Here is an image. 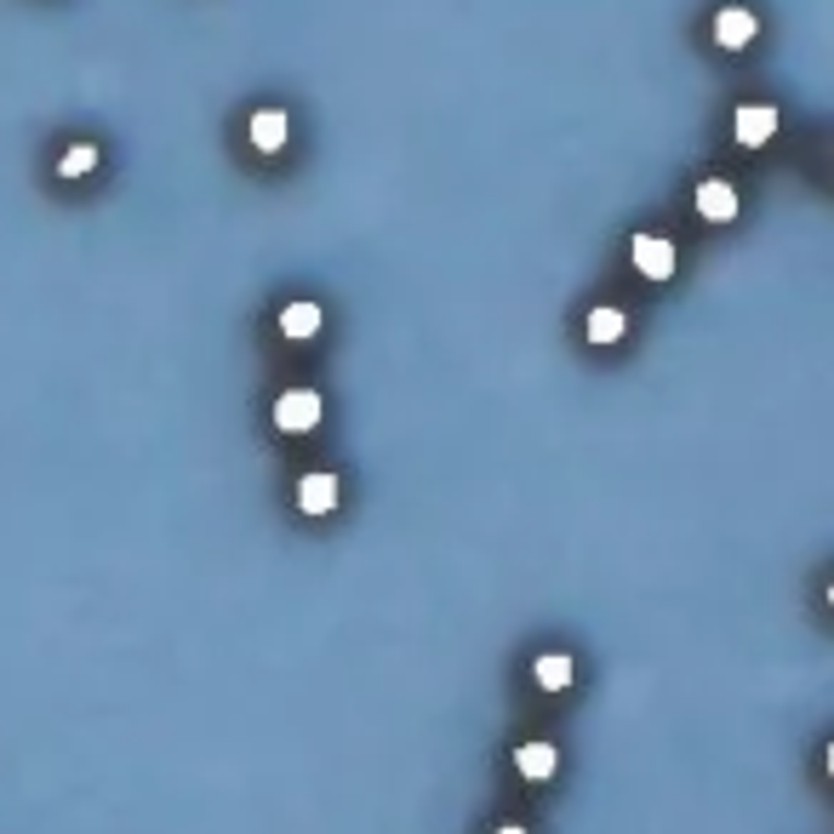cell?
I'll return each mask as SVG.
<instances>
[{
  "mask_svg": "<svg viewBox=\"0 0 834 834\" xmlns=\"http://www.w3.org/2000/svg\"><path fill=\"white\" fill-rule=\"evenodd\" d=\"M246 132H251V149H258V155H281V149H286V132H292V120H286V109H258Z\"/></svg>",
  "mask_w": 834,
  "mask_h": 834,
  "instance_id": "obj_6",
  "label": "cell"
},
{
  "mask_svg": "<svg viewBox=\"0 0 834 834\" xmlns=\"http://www.w3.org/2000/svg\"><path fill=\"white\" fill-rule=\"evenodd\" d=\"M297 509L303 515H332L338 509V474H326V469L303 474L297 480Z\"/></svg>",
  "mask_w": 834,
  "mask_h": 834,
  "instance_id": "obj_4",
  "label": "cell"
},
{
  "mask_svg": "<svg viewBox=\"0 0 834 834\" xmlns=\"http://www.w3.org/2000/svg\"><path fill=\"white\" fill-rule=\"evenodd\" d=\"M629 258H635V269L646 274V281H669L674 274V240H663V235H635L629 240Z\"/></svg>",
  "mask_w": 834,
  "mask_h": 834,
  "instance_id": "obj_2",
  "label": "cell"
},
{
  "mask_svg": "<svg viewBox=\"0 0 834 834\" xmlns=\"http://www.w3.org/2000/svg\"><path fill=\"white\" fill-rule=\"evenodd\" d=\"M829 606H834V584H829Z\"/></svg>",
  "mask_w": 834,
  "mask_h": 834,
  "instance_id": "obj_15",
  "label": "cell"
},
{
  "mask_svg": "<svg viewBox=\"0 0 834 834\" xmlns=\"http://www.w3.org/2000/svg\"><path fill=\"white\" fill-rule=\"evenodd\" d=\"M554 766H561V749L543 743V738H532V743H520V749H515V772H520L526 783H549Z\"/></svg>",
  "mask_w": 834,
  "mask_h": 834,
  "instance_id": "obj_8",
  "label": "cell"
},
{
  "mask_svg": "<svg viewBox=\"0 0 834 834\" xmlns=\"http://www.w3.org/2000/svg\"><path fill=\"white\" fill-rule=\"evenodd\" d=\"M572 674H577V669H572V657H566V651H543L538 663H532V680H538L543 692H566V686H572Z\"/></svg>",
  "mask_w": 834,
  "mask_h": 834,
  "instance_id": "obj_10",
  "label": "cell"
},
{
  "mask_svg": "<svg viewBox=\"0 0 834 834\" xmlns=\"http://www.w3.org/2000/svg\"><path fill=\"white\" fill-rule=\"evenodd\" d=\"M320 326H326L320 303H286V309H281V332H286L292 343H309Z\"/></svg>",
  "mask_w": 834,
  "mask_h": 834,
  "instance_id": "obj_9",
  "label": "cell"
},
{
  "mask_svg": "<svg viewBox=\"0 0 834 834\" xmlns=\"http://www.w3.org/2000/svg\"><path fill=\"white\" fill-rule=\"evenodd\" d=\"M829 772H834V743H829Z\"/></svg>",
  "mask_w": 834,
  "mask_h": 834,
  "instance_id": "obj_14",
  "label": "cell"
},
{
  "mask_svg": "<svg viewBox=\"0 0 834 834\" xmlns=\"http://www.w3.org/2000/svg\"><path fill=\"white\" fill-rule=\"evenodd\" d=\"M492 834H526L520 823H503V829H492Z\"/></svg>",
  "mask_w": 834,
  "mask_h": 834,
  "instance_id": "obj_13",
  "label": "cell"
},
{
  "mask_svg": "<svg viewBox=\"0 0 834 834\" xmlns=\"http://www.w3.org/2000/svg\"><path fill=\"white\" fill-rule=\"evenodd\" d=\"M731 138H738L743 149H761L777 138V109L772 104H743L738 115H731Z\"/></svg>",
  "mask_w": 834,
  "mask_h": 834,
  "instance_id": "obj_3",
  "label": "cell"
},
{
  "mask_svg": "<svg viewBox=\"0 0 834 834\" xmlns=\"http://www.w3.org/2000/svg\"><path fill=\"white\" fill-rule=\"evenodd\" d=\"M754 35H761V17H754L749 7H726V12L715 17V40L726 46V52H743Z\"/></svg>",
  "mask_w": 834,
  "mask_h": 834,
  "instance_id": "obj_5",
  "label": "cell"
},
{
  "mask_svg": "<svg viewBox=\"0 0 834 834\" xmlns=\"http://www.w3.org/2000/svg\"><path fill=\"white\" fill-rule=\"evenodd\" d=\"M92 166H97V143H69V149H63V161H58L63 178H86Z\"/></svg>",
  "mask_w": 834,
  "mask_h": 834,
  "instance_id": "obj_12",
  "label": "cell"
},
{
  "mask_svg": "<svg viewBox=\"0 0 834 834\" xmlns=\"http://www.w3.org/2000/svg\"><path fill=\"white\" fill-rule=\"evenodd\" d=\"M697 218L731 223V218H738V189H731L726 178H703V184H697Z\"/></svg>",
  "mask_w": 834,
  "mask_h": 834,
  "instance_id": "obj_7",
  "label": "cell"
},
{
  "mask_svg": "<svg viewBox=\"0 0 834 834\" xmlns=\"http://www.w3.org/2000/svg\"><path fill=\"white\" fill-rule=\"evenodd\" d=\"M584 332H589V343H618L623 332H629V320H623V309H612V303H600V309H589V320H584Z\"/></svg>",
  "mask_w": 834,
  "mask_h": 834,
  "instance_id": "obj_11",
  "label": "cell"
},
{
  "mask_svg": "<svg viewBox=\"0 0 834 834\" xmlns=\"http://www.w3.org/2000/svg\"><path fill=\"white\" fill-rule=\"evenodd\" d=\"M320 418H326V400L315 389H286L274 400V428L281 435H309V428H320Z\"/></svg>",
  "mask_w": 834,
  "mask_h": 834,
  "instance_id": "obj_1",
  "label": "cell"
}]
</instances>
